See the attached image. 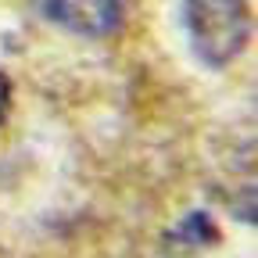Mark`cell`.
I'll use <instances>...</instances> for the list:
<instances>
[{"label": "cell", "mask_w": 258, "mask_h": 258, "mask_svg": "<svg viewBox=\"0 0 258 258\" xmlns=\"http://www.w3.org/2000/svg\"><path fill=\"white\" fill-rule=\"evenodd\" d=\"M32 8L64 32L86 40H104L125 22V0H32Z\"/></svg>", "instance_id": "obj_2"}, {"label": "cell", "mask_w": 258, "mask_h": 258, "mask_svg": "<svg viewBox=\"0 0 258 258\" xmlns=\"http://www.w3.org/2000/svg\"><path fill=\"white\" fill-rule=\"evenodd\" d=\"M190 50L208 69H226L251 40L247 0H186Z\"/></svg>", "instance_id": "obj_1"}, {"label": "cell", "mask_w": 258, "mask_h": 258, "mask_svg": "<svg viewBox=\"0 0 258 258\" xmlns=\"http://www.w3.org/2000/svg\"><path fill=\"white\" fill-rule=\"evenodd\" d=\"M222 230L219 222L205 212H186L161 240V258H244V254H219Z\"/></svg>", "instance_id": "obj_3"}, {"label": "cell", "mask_w": 258, "mask_h": 258, "mask_svg": "<svg viewBox=\"0 0 258 258\" xmlns=\"http://www.w3.org/2000/svg\"><path fill=\"white\" fill-rule=\"evenodd\" d=\"M8 104H11V79L0 72V122H4V115H8Z\"/></svg>", "instance_id": "obj_4"}]
</instances>
